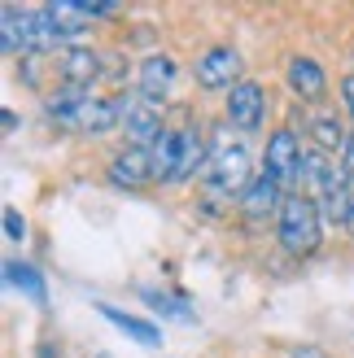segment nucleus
<instances>
[{"label": "nucleus", "mask_w": 354, "mask_h": 358, "mask_svg": "<svg viewBox=\"0 0 354 358\" xmlns=\"http://www.w3.org/2000/svg\"><path fill=\"white\" fill-rule=\"evenodd\" d=\"M44 114L66 131H79V136H105L122 127V101L118 96H92L87 87H57L48 101H44Z\"/></svg>", "instance_id": "f257e3e1"}, {"label": "nucleus", "mask_w": 354, "mask_h": 358, "mask_svg": "<svg viewBox=\"0 0 354 358\" xmlns=\"http://www.w3.org/2000/svg\"><path fill=\"white\" fill-rule=\"evenodd\" d=\"M149 153H153V179L157 184H188L197 171L210 166L206 162V140L192 127H180V131L167 127Z\"/></svg>", "instance_id": "f03ea898"}, {"label": "nucleus", "mask_w": 354, "mask_h": 358, "mask_svg": "<svg viewBox=\"0 0 354 358\" xmlns=\"http://www.w3.org/2000/svg\"><path fill=\"white\" fill-rule=\"evenodd\" d=\"M320 206H315L311 192H293L285 196V206L276 214V231H280V245L289 249L293 258H311L320 249Z\"/></svg>", "instance_id": "7ed1b4c3"}, {"label": "nucleus", "mask_w": 354, "mask_h": 358, "mask_svg": "<svg viewBox=\"0 0 354 358\" xmlns=\"http://www.w3.org/2000/svg\"><path fill=\"white\" fill-rule=\"evenodd\" d=\"M311 196H315V206H320V214L328 223L354 231V179L346 175V166H328V175L320 179V188Z\"/></svg>", "instance_id": "20e7f679"}, {"label": "nucleus", "mask_w": 354, "mask_h": 358, "mask_svg": "<svg viewBox=\"0 0 354 358\" xmlns=\"http://www.w3.org/2000/svg\"><path fill=\"white\" fill-rule=\"evenodd\" d=\"M206 184H210V192H223V196L250 188L254 175H250V153H245V145H219L215 157H210V166H206Z\"/></svg>", "instance_id": "39448f33"}, {"label": "nucleus", "mask_w": 354, "mask_h": 358, "mask_svg": "<svg viewBox=\"0 0 354 358\" xmlns=\"http://www.w3.org/2000/svg\"><path fill=\"white\" fill-rule=\"evenodd\" d=\"M302 157H306V149H302V140H297V131H271V140H267V153H262V166H267V175L271 179H280V184H297L302 179Z\"/></svg>", "instance_id": "423d86ee"}, {"label": "nucleus", "mask_w": 354, "mask_h": 358, "mask_svg": "<svg viewBox=\"0 0 354 358\" xmlns=\"http://www.w3.org/2000/svg\"><path fill=\"white\" fill-rule=\"evenodd\" d=\"M122 101V131H127V145L136 149H153L157 136H162V110L149 105L145 96H118Z\"/></svg>", "instance_id": "0eeeda50"}, {"label": "nucleus", "mask_w": 354, "mask_h": 358, "mask_svg": "<svg viewBox=\"0 0 354 358\" xmlns=\"http://www.w3.org/2000/svg\"><path fill=\"white\" fill-rule=\"evenodd\" d=\"M192 75H197V83L206 87V92H219V87H232L241 83V52L236 48H227V44H215L210 52H201V62L192 66Z\"/></svg>", "instance_id": "6e6552de"}, {"label": "nucleus", "mask_w": 354, "mask_h": 358, "mask_svg": "<svg viewBox=\"0 0 354 358\" xmlns=\"http://www.w3.org/2000/svg\"><path fill=\"white\" fill-rule=\"evenodd\" d=\"M262 110H267V92L254 79H241L232 92H227V122L236 131H258L262 127Z\"/></svg>", "instance_id": "1a4fd4ad"}, {"label": "nucleus", "mask_w": 354, "mask_h": 358, "mask_svg": "<svg viewBox=\"0 0 354 358\" xmlns=\"http://www.w3.org/2000/svg\"><path fill=\"white\" fill-rule=\"evenodd\" d=\"M153 179V153L149 149H136L127 145L114 162H110V184L114 188H145Z\"/></svg>", "instance_id": "9d476101"}, {"label": "nucleus", "mask_w": 354, "mask_h": 358, "mask_svg": "<svg viewBox=\"0 0 354 358\" xmlns=\"http://www.w3.org/2000/svg\"><path fill=\"white\" fill-rule=\"evenodd\" d=\"M280 206H285V184H280V179H271L267 171L254 175V184L241 192V210L250 214V219H267V214H280Z\"/></svg>", "instance_id": "9b49d317"}, {"label": "nucleus", "mask_w": 354, "mask_h": 358, "mask_svg": "<svg viewBox=\"0 0 354 358\" xmlns=\"http://www.w3.org/2000/svg\"><path fill=\"white\" fill-rule=\"evenodd\" d=\"M57 75H62V83L66 87H87L97 75H101V57L92 48H62L57 52Z\"/></svg>", "instance_id": "f8f14e48"}, {"label": "nucleus", "mask_w": 354, "mask_h": 358, "mask_svg": "<svg viewBox=\"0 0 354 358\" xmlns=\"http://www.w3.org/2000/svg\"><path fill=\"white\" fill-rule=\"evenodd\" d=\"M171 87H175V62L167 57V52L145 57V66H140V96H145L149 105H162Z\"/></svg>", "instance_id": "ddd939ff"}, {"label": "nucleus", "mask_w": 354, "mask_h": 358, "mask_svg": "<svg viewBox=\"0 0 354 358\" xmlns=\"http://www.w3.org/2000/svg\"><path fill=\"white\" fill-rule=\"evenodd\" d=\"M289 87H293L302 101H324V92H328L324 66L315 62V57H293V62H289Z\"/></svg>", "instance_id": "4468645a"}, {"label": "nucleus", "mask_w": 354, "mask_h": 358, "mask_svg": "<svg viewBox=\"0 0 354 358\" xmlns=\"http://www.w3.org/2000/svg\"><path fill=\"white\" fill-rule=\"evenodd\" d=\"M44 13L52 17V27L62 31V40H79V35L87 31V13H83V5H70V0H52V5H44Z\"/></svg>", "instance_id": "2eb2a0df"}, {"label": "nucleus", "mask_w": 354, "mask_h": 358, "mask_svg": "<svg viewBox=\"0 0 354 358\" xmlns=\"http://www.w3.org/2000/svg\"><path fill=\"white\" fill-rule=\"evenodd\" d=\"M306 131L315 136L320 153H324V149H346V140H350V131L337 122V114H311V118H306Z\"/></svg>", "instance_id": "dca6fc26"}, {"label": "nucleus", "mask_w": 354, "mask_h": 358, "mask_svg": "<svg viewBox=\"0 0 354 358\" xmlns=\"http://www.w3.org/2000/svg\"><path fill=\"white\" fill-rule=\"evenodd\" d=\"M97 310H101L105 319H110V324H114L118 332H127V336H136L140 345H157V341H162V332H157L153 324H145V319H136V315H122V310H114V306H105V301H101Z\"/></svg>", "instance_id": "f3484780"}, {"label": "nucleus", "mask_w": 354, "mask_h": 358, "mask_svg": "<svg viewBox=\"0 0 354 358\" xmlns=\"http://www.w3.org/2000/svg\"><path fill=\"white\" fill-rule=\"evenodd\" d=\"M5 275H9V284H17V289H27L35 301H44V284H40V275H35V266L5 262Z\"/></svg>", "instance_id": "a211bd4d"}, {"label": "nucleus", "mask_w": 354, "mask_h": 358, "mask_svg": "<svg viewBox=\"0 0 354 358\" xmlns=\"http://www.w3.org/2000/svg\"><path fill=\"white\" fill-rule=\"evenodd\" d=\"M5 236L9 241H22L27 236V223H22V214H17L13 206H5Z\"/></svg>", "instance_id": "6ab92c4d"}, {"label": "nucleus", "mask_w": 354, "mask_h": 358, "mask_svg": "<svg viewBox=\"0 0 354 358\" xmlns=\"http://www.w3.org/2000/svg\"><path fill=\"white\" fill-rule=\"evenodd\" d=\"M83 13H87V22H92V17H114V13H118V5H105V0H92V5H83Z\"/></svg>", "instance_id": "aec40b11"}, {"label": "nucleus", "mask_w": 354, "mask_h": 358, "mask_svg": "<svg viewBox=\"0 0 354 358\" xmlns=\"http://www.w3.org/2000/svg\"><path fill=\"white\" fill-rule=\"evenodd\" d=\"M289 358H328V354H324L320 345H293V350H289Z\"/></svg>", "instance_id": "412c9836"}, {"label": "nucleus", "mask_w": 354, "mask_h": 358, "mask_svg": "<svg viewBox=\"0 0 354 358\" xmlns=\"http://www.w3.org/2000/svg\"><path fill=\"white\" fill-rule=\"evenodd\" d=\"M341 166H346V175L354 179V131H350V140H346V149H341Z\"/></svg>", "instance_id": "4be33fe9"}, {"label": "nucleus", "mask_w": 354, "mask_h": 358, "mask_svg": "<svg viewBox=\"0 0 354 358\" xmlns=\"http://www.w3.org/2000/svg\"><path fill=\"white\" fill-rule=\"evenodd\" d=\"M341 96H346V114L354 118V75H346V79H341Z\"/></svg>", "instance_id": "5701e85b"}, {"label": "nucleus", "mask_w": 354, "mask_h": 358, "mask_svg": "<svg viewBox=\"0 0 354 358\" xmlns=\"http://www.w3.org/2000/svg\"><path fill=\"white\" fill-rule=\"evenodd\" d=\"M40 358H52V350H44V354H40Z\"/></svg>", "instance_id": "b1692460"}]
</instances>
